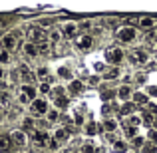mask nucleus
<instances>
[{
  "label": "nucleus",
  "mask_w": 157,
  "mask_h": 153,
  "mask_svg": "<svg viewBox=\"0 0 157 153\" xmlns=\"http://www.w3.org/2000/svg\"><path fill=\"white\" fill-rule=\"evenodd\" d=\"M26 40H28V42H34V44L46 42V40H48V32L44 30L42 26H36V24H32V26L26 28Z\"/></svg>",
  "instance_id": "obj_1"
},
{
  "label": "nucleus",
  "mask_w": 157,
  "mask_h": 153,
  "mask_svg": "<svg viewBox=\"0 0 157 153\" xmlns=\"http://www.w3.org/2000/svg\"><path fill=\"white\" fill-rule=\"evenodd\" d=\"M115 38H117L121 44H131V42H135V38H137V28L135 26H121L117 32H115Z\"/></svg>",
  "instance_id": "obj_2"
},
{
  "label": "nucleus",
  "mask_w": 157,
  "mask_h": 153,
  "mask_svg": "<svg viewBox=\"0 0 157 153\" xmlns=\"http://www.w3.org/2000/svg\"><path fill=\"white\" fill-rule=\"evenodd\" d=\"M104 56H105V64L107 66H119L123 62V58H125V54H123L121 48L113 46V48H107Z\"/></svg>",
  "instance_id": "obj_3"
},
{
  "label": "nucleus",
  "mask_w": 157,
  "mask_h": 153,
  "mask_svg": "<svg viewBox=\"0 0 157 153\" xmlns=\"http://www.w3.org/2000/svg\"><path fill=\"white\" fill-rule=\"evenodd\" d=\"M10 139H12V145L16 147V149H24V147L28 145V141H30V137H28V131H24V129H12L10 133Z\"/></svg>",
  "instance_id": "obj_4"
},
{
  "label": "nucleus",
  "mask_w": 157,
  "mask_h": 153,
  "mask_svg": "<svg viewBox=\"0 0 157 153\" xmlns=\"http://www.w3.org/2000/svg\"><path fill=\"white\" fill-rule=\"evenodd\" d=\"M50 109L52 107H50V103H48L46 98H36V100L32 101V105H30V111L34 115H48Z\"/></svg>",
  "instance_id": "obj_5"
},
{
  "label": "nucleus",
  "mask_w": 157,
  "mask_h": 153,
  "mask_svg": "<svg viewBox=\"0 0 157 153\" xmlns=\"http://www.w3.org/2000/svg\"><path fill=\"white\" fill-rule=\"evenodd\" d=\"M50 137L52 135L48 133V129H44V127H38L36 131H32V141H34V145H48Z\"/></svg>",
  "instance_id": "obj_6"
},
{
  "label": "nucleus",
  "mask_w": 157,
  "mask_h": 153,
  "mask_svg": "<svg viewBox=\"0 0 157 153\" xmlns=\"http://www.w3.org/2000/svg\"><path fill=\"white\" fill-rule=\"evenodd\" d=\"M76 48L80 52H90L94 48V36L92 34H82L80 38H76Z\"/></svg>",
  "instance_id": "obj_7"
},
{
  "label": "nucleus",
  "mask_w": 157,
  "mask_h": 153,
  "mask_svg": "<svg viewBox=\"0 0 157 153\" xmlns=\"http://www.w3.org/2000/svg\"><path fill=\"white\" fill-rule=\"evenodd\" d=\"M52 137H54V139H56V141L62 145V143H68V141H70L72 133H70V129H68L66 125H58L56 129L52 131Z\"/></svg>",
  "instance_id": "obj_8"
},
{
  "label": "nucleus",
  "mask_w": 157,
  "mask_h": 153,
  "mask_svg": "<svg viewBox=\"0 0 157 153\" xmlns=\"http://www.w3.org/2000/svg\"><path fill=\"white\" fill-rule=\"evenodd\" d=\"M0 48H4V50L8 52H14L16 48H18V38H16L14 34H4L2 38H0Z\"/></svg>",
  "instance_id": "obj_9"
},
{
  "label": "nucleus",
  "mask_w": 157,
  "mask_h": 153,
  "mask_svg": "<svg viewBox=\"0 0 157 153\" xmlns=\"http://www.w3.org/2000/svg\"><path fill=\"white\" fill-rule=\"evenodd\" d=\"M127 60H129L133 66H143V64L149 62V54H147L145 50H135L129 58H127Z\"/></svg>",
  "instance_id": "obj_10"
},
{
  "label": "nucleus",
  "mask_w": 157,
  "mask_h": 153,
  "mask_svg": "<svg viewBox=\"0 0 157 153\" xmlns=\"http://www.w3.org/2000/svg\"><path fill=\"white\" fill-rule=\"evenodd\" d=\"M20 48H22V54H24L26 58H30V60H34V58H38V56H40L38 44H34V42H28V40H26V42H24Z\"/></svg>",
  "instance_id": "obj_11"
},
{
  "label": "nucleus",
  "mask_w": 157,
  "mask_h": 153,
  "mask_svg": "<svg viewBox=\"0 0 157 153\" xmlns=\"http://www.w3.org/2000/svg\"><path fill=\"white\" fill-rule=\"evenodd\" d=\"M131 98H133V90H131V86L129 84H121L117 88V100L121 103H125V101H131Z\"/></svg>",
  "instance_id": "obj_12"
},
{
  "label": "nucleus",
  "mask_w": 157,
  "mask_h": 153,
  "mask_svg": "<svg viewBox=\"0 0 157 153\" xmlns=\"http://www.w3.org/2000/svg\"><path fill=\"white\" fill-rule=\"evenodd\" d=\"M60 28L66 38H76V34L80 32V24H76V22H64Z\"/></svg>",
  "instance_id": "obj_13"
},
{
  "label": "nucleus",
  "mask_w": 157,
  "mask_h": 153,
  "mask_svg": "<svg viewBox=\"0 0 157 153\" xmlns=\"http://www.w3.org/2000/svg\"><path fill=\"white\" fill-rule=\"evenodd\" d=\"M155 26H157L155 18H139L137 20V30H141V32H151Z\"/></svg>",
  "instance_id": "obj_14"
},
{
  "label": "nucleus",
  "mask_w": 157,
  "mask_h": 153,
  "mask_svg": "<svg viewBox=\"0 0 157 153\" xmlns=\"http://www.w3.org/2000/svg\"><path fill=\"white\" fill-rule=\"evenodd\" d=\"M20 92H24L32 101H34L36 98H40L38 96V94H40L38 92V86H34V84H20Z\"/></svg>",
  "instance_id": "obj_15"
},
{
  "label": "nucleus",
  "mask_w": 157,
  "mask_h": 153,
  "mask_svg": "<svg viewBox=\"0 0 157 153\" xmlns=\"http://www.w3.org/2000/svg\"><path fill=\"white\" fill-rule=\"evenodd\" d=\"M101 125H104L105 133H115V131H117V127H119V121L115 117H105Z\"/></svg>",
  "instance_id": "obj_16"
},
{
  "label": "nucleus",
  "mask_w": 157,
  "mask_h": 153,
  "mask_svg": "<svg viewBox=\"0 0 157 153\" xmlns=\"http://www.w3.org/2000/svg\"><path fill=\"white\" fill-rule=\"evenodd\" d=\"M62 38H66L64 32H62V28H52V30L48 32V40H50V44H60Z\"/></svg>",
  "instance_id": "obj_17"
},
{
  "label": "nucleus",
  "mask_w": 157,
  "mask_h": 153,
  "mask_svg": "<svg viewBox=\"0 0 157 153\" xmlns=\"http://www.w3.org/2000/svg\"><path fill=\"white\" fill-rule=\"evenodd\" d=\"M119 74H121L119 66H107V70L101 74V78L104 80H115V78H119Z\"/></svg>",
  "instance_id": "obj_18"
},
{
  "label": "nucleus",
  "mask_w": 157,
  "mask_h": 153,
  "mask_svg": "<svg viewBox=\"0 0 157 153\" xmlns=\"http://www.w3.org/2000/svg\"><path fill=\"white\" fill-rule=\"evenodd\" d=\"M86 86H84V82L82 80H72V82H68V92L72 94V96H78V94L84 90Z\"/></svg>",
  "instance_id": "obj_19"
},
{
  "label": "nucleus",
  "mask_w": 157,
  "mask_h": 153,
  "mask_svg": "<svg viewBox=\"0 0 157 153\" xmlns=\"http://www.w3.org/2000/svg\"><path fill=\"white\" fill-rule=\"evenodd\" d=\"M131 113H135V103H133V101L121 103V107H119V115H123V117H129Z\"/></svg>",
  "instance_id": "obj_20"
},
{
  "label": "nucleus",
  "mask_w": 157,
  "mask_h": 153,
  "mask_svg": "<svg viewBox=\"0 0 157 153\" xmlns=\"http://www.w3.org/2000/svg\"><path fill=\"white\" fill-rule=\"evenodd\" d=\"M58 78H60V80H66V82L76 80V78H74V74H72V70H70V68H66V66L58 68Z\"/></svg>",
  "instance_id": "obj_21"
},
{
  "label": "nucleus",
  "mask_w": 157,
  "mask_h": 153,
  "mask_svg": "<svg viewBox=\"0 0 157 153\" xmlns=\"http://www.w3.org/2000/svg\"><path fill=\"white\" fill-rule=\"evenodd\" d=\"M131 101H133V103H143V105H147V103H149V96H147L145 92H133V98H131Z\"/></svg>",
  "instance_id": "obj_22"
},
{
  "label": "nucleus",
  "mask_w": 157,
  "mask_h": 153,
  "mask_svg": "<svg viewBox=\"0 0 157 153\" xmlns=\"http://www.w3.org/2000/svg\"><path fill=\"white\" fill-rule=\"evenodd\" d=\"M22 129H24V131H30V133H32V131L38 129V125H36V121H34L32 117H24V119H22Z\"/></svg>",
  "instance_id": "obj_23"
},
{
  "label": "nucleus",
  "mask_w": 157,
  "mask_h": 153,
  "mask_svg": "<svg viewBox=\"0 0 157 153\" xmlns=\"http://www.w3.org/2000/svg\"><path fill=\"white\" fill-rule=\"evenodd\" d=\"M36 76L42 82H48L50 80V70H48V66H38V68H36Z\"/></svg>",
  "instance_id": "obj_24"
},
{
  "label": "nucleus",
  "mask_w": 157,
  "mask_h": 153,
  "mask_svg": "<svg viewBox=\"0 0 157 153\" xmlns=\"http://www.w3.org/2000/svg\"><path fill=\"white\" fill-rule=\"evenodd\" d=\"M143 123V117L141 115H137V113H131L129 117H125V125H135V127H139Z\"/></svg>",
  "instance_id": "obj_25"
},
{
  "label": "nucleus",
  "mask_w": 157,
  "mask_h": 153,
  "mask_svg": "<svg viewBox=\"0 0 157 153\" xmlns=\"http://www.w3.org/2000/svg\"><path fill=\"white\" fill-rule=\"evenodd\" d=\"M10 105V94L8 90H0V109H6Z\"/></svg>",
  "instance_id": "obj_26"
},
{
  "label": "nucleus",
  "mask_w": 157,
  "mask_h": 153,
  "mask_svg": "<svg viewBox=\"0 0 157 153\" xmlns=\"http://www.w3.org/2000/svg\"><path fill=\"white\" fill-rule=\"evenodd\" d=\"M10 147H12V139H10V135H0V151H10Z\"/></svg>",
  "instance_id": "obj_27"
},
{
  "label": "nucleus",
  "mask_w": 157,
  "mask_h": 153,
  "mask_svg": "<svg viewBox=\"0 0 157 153\" xmlns=\"http://www.w3.org/2000/svg\"><path fill=\"white\" fill-rule=\"evenodd\" d=\"M0 64H2V66L12 64V52H8V50H4V48H0Z\"/></svg>",
  "instance_id": "obj_28"
},
{
  "label": "nucleus",
  "mask_w": 157,
  "mask_h": 153,
  "mask_svg": "<svg viewBox=\"0 0 157 153\" xmlns=\"http://www.w3.org/2000/svg\"><path fill=\"white\" fill-rule=\"evenodd\" d=\"M113 111H119V107H115V103H109V101H105L104 103V107H101V113L105 115V117H109Z\"/></svg>",
  "instance_id": "obj_29"
},
{
  "label": "nucleus",
  "mask_w": 157,
  "mask_h": 153,
  "mask_svg": "<svg viewBox=\"0 0 157 153\" xmlns=\"http://www.w3.org/2000/svg\"><path fill=\"white\" fill-rule=\"evenodd\" d=\"M127 143L123 141V139H117V141L113 143V153H127Z\"/></svg>",
  "instance_id": "obj_30"
},
{
  "label": "nucleus",
  "mask_w": 157,
  "mask_h": 153,
  "mask_svg": "<svg viewBox=\"0 0 157 153\" xmlns=\"http://www.w3.org/2000/svg\"><path fill=\"white\" fill-rule=\"evenodd\" d=\"M100 98H101V101H109L113 98H117V90H104L100 94Z\"/></svg>",
  "instance_id": "obj_31"
},
{
  "label": "nucleus",
  "mask_w": 157,
  "mask_h": 153,
  "mask_svg": "<svg viewBox=\"0 0 157 153\" xmlns=\"http://www.w3.org/2000/svg\"><path fill=\"white\" fill-rule=\"evenodd\" d=\"M54 103H56L58 109H66V107L70 105V100L66 96H60V98H54Z\"/></svg>",
  "instance_id": "obj_32"
},
{
  "label": "nucleus",
  "mask_w": 157,
  "mask_h": 153,
  "mask_svg": "<svg viewBox=\"0 0 157 153\" xmlns=\"http://www.w3.org/2000/svg\"><path fill=\"white\" fill-rule=\"evenodd\" d=\"M96 149L98 147L94 145V141H84L80 147V153H96Z\"/></svg>",
  "instance_id": "obj_33"
},
{
  "label": "nucleus",
  "mask_w": 157,
  "mask_h": 153,
  "mask_svg": "<svg viewBox=\"0 0 157 153\" xmlns=\"http://www.w3.org/2000/svg\"><path fill=\"white\" fill-rule=\"evenodd\" d=\"M46 117H48V121H50V123H58V121H60V109H58V107H54V109L48 111Z\"/></svg>",
  "instance_id": "obj_34"
},
{
  "label": "nucleus",
  "mask_w": 157,
  "mask_h": 153,
  "mask_svg": "<svg viewBox=\"0 0 157 153\" xmlns=\"http://www.w3.org/2000/svg\"><path fill=\"white\" fill-rule=\"evenodd\" d=\"M84 131H86V133L90 135V137H94V135L98 133V125H96L94 121H88V123L84 125Z\"/></svg>",
  "instance_id": "obj_35"
},
{
  "label": "nucleus",
  "mask_w": 157,
  "mask_h": 153,
  "mask_svg": "<svg viewBox=\"0 0 157 153\" xmlns=\"http://www.w3.org/2000/svg\"><path fill=\"white\" fill-rule=\"evenodd\" d=\"M38 92H40V96H48V94H52V86H50V82H42V84L38 86Z\"/></svg>",
  "instance_id": "obj_36"
},
{
  "label": "nucleus",
  "mask_w": 157,
  "mask_h": 153,
  "mask_svg": "<svg viewBox=\"0 0 157 153\" xmlns=\"http://www.w3.org/2000/svg\"><path fill=\"white\" fill-rule=\"evenodd\" d=\"M145 137H141V135H137V137H133L131 139V145L135 147V149H143V145H145Z\"/></svg>",
  "instance_id": "obj_37"
},
{
  "label": "nucleus",
  "mask_w": 157,
  "mask_h": 153,
  "mask_svg": "<svg viewBox=\"0 0 157 153\" xmlns=\"http://www.w3.org/2000/svg\"><path fill=\"white\" fill-rule=\"evenodd\" d=\"M141 117H143V121H145L147 123V125H153V121H155V117H157V115H153V113H151V111H143V113H141Z\"/></svg>",
  "instance_id": "obj_38"
},
{
  "label": "nucleus",
  "mask_w": 157,
  "mask_h": 153,
  "mask_svg": "<svg viewBox=\"0 0 157 153\" xmlns=\"http://www.w3.org/2000/svg\"><path fill=\"white\" fill-rule=\"evenodd\" d=\"M125 137L127 139L137 137V127H135V125H125Z\"/></svg>",
  "instance_id": "obj_39"
},
{
  "label": "nucleus",
  "mask_w": 157,
  "mask_h": 153,
  "mask_svg": "<svg viewBox=\"0 0 157 153\" xmlns=\"http://www.w3.org/2000/svg\"><path fill=\"white\" fill-rule=\"evenodd\" d=\"M72 123H76V125H86V121H84V115H82V111H76V113H74V117H72Z\"/></svg>",
  "instance_id": "obj_40"
},
{
  "label": "nucleus",
  "mask_w": 157,
  "mask_h": 153,
  "mask_svg": "<svg viewBox=\"0 0 157 153\" xmlns=\"http://www.w3.org/2000/svg\"><path fill=\"white\" fill-rule=\"evenodd\" d=\"M18 101L22 103V105H32V100H30V98H28L24 92H18Z\"/></svg>",
  "instance_id": "obj_41"
},
{
  "label": "nucleus",
  "mask_w": 157,
  "mask_h": 153,
  "mask_svg": "<svg viewBox=\"0 0 157 153\" xmlns=\"http://www.w3.org/2000/svg\"><path fill=\"white\" fill-rule=\"evenodd\" d=\"M52 96H54V98H60V96H66V90L62 88V86H54V88H52Z\"/></svg>",
  "instance_id": "obj_42"
},
{
  "label": "nucleus",
  "mask_w": 157,
  "mask_h": 153,
  "mask_svg": "<svg viewBox=\"0 0 157 153\" xmlns=\"http://www.w3.org/2000/svg\"><path fill=\"white\" fill-rule=\"evenodd\" d=\"M38 50H40V54H48V52H50V40H46V42H40V44H38Z\"/></svg>",
  "instance_id": "obj_43"
},
{
  "label": "nucleus",
  "mask_w": 157,
  "mask_h": 153,
  "mask_svg": "<svg viewBox=\"0 0 157 153\" xmlns=\"http://www.w3.org/2000/svg\"><path fill=\"white\" fill-rule=\"evenodd\" d=\"M141 151L143 153H157V145H155V143H145Z\"/></svg>",
  "instance_id": "obj_44"
},
{
  "label": "nucleus",
  "mask_w": 157,
  "mask_h": 153,
  "mask_svg": "<svg viewBox=\"0 0 157 153\" xmlns=\"http://www.w3.org/2000/svg\"><path fill=\"white\" fill-rule=\"evenodd\" d=\"M101 80H104L101 76H90V78H88V84H90V86H98Z\"/></svg>",
  "instance_id": "obj_45"
},
{
  "label": "nucleus",
  "mask_w": 157,
  "mask_h": 153,
  "mask_svg": "<svg viewBox=\"0 0 157 153\" xmlns=\"http://www.w3.org/2000/svg\"><path fill=\"white\" fill-rule=\"evenodd\" d=\"M145 94L149 98H157V86H149V88H145Z\"/></svg>",
  "instance_id": "obj_46"
},
{
  "label": "nucleus",
  "mask_w": 157,
  "mask_h": 153,
  "mask_svg": "<svg viewBox=\"0 0 157 153\" xmlns=\"http://www.w3.org/2000/svg\"><path fill=\"white\" fill-rule=\"evenodd\" d=\"M147 135H149V141L157 145V129H155V127H151V129H149V133H147Z\"/></svg>",
  "instance_id": "obj_47"
},
{
  "label": "nucleus",
  "mask_w": 157,
  "mask_h": 153,
  "mask_svg": "<svg viewBox=\"0 0 157 153\" xmlns=\"http://www.w3.org/2000/svg\"><path fill=\"white\" fill-rule=\"evenodd\" d=\"M90 28H92V20H84V22H80V30L82 32L90 30Z\"/></svg>",
  "instance_id": "obj_48"
},
{
  "label": "nucleus",
  "mask_w": 157,
  "mask_h": 153,
  "mask_svg": "<svg viewBox=\"0 0 157 153\" xmlns=\"http://www.w3.org/2000/svg\"><path fill=\"white\" fill-rule=\"evenodd\" d=\"M145 109H147V111H151V113H153V115H157V103L149 101V103H147V105H145Z\"/></svg>",
  "instance_id": "obj_49"
},
{
  "label": "nucleus",
  "mask_w": 157,
  "mask_h": 153,
  "mask_svg": "<svg viewBox=\"0 0 157 153\" xmlns=\"http://www.w3.org/2000/svg\"><path fill=\"white\" fill-rule=\"evenodd\" d=\"M135 80H137V82H139V84H145V82H147V74H143V72H139V74H137V76H135Z\"/></svg>",
  "instance_id": "obj_50"
},
{
  "label": "nucleus",
  "mask_w": 157,
  "mask_h": 153,
  "mask_svg": "<svg viewBox=\"0 0 157 153\" xmlns=\"http://www.w3.org/2000/svg\"><path fill=\"white\" fill-rule=\"evenodd\" d=\"M8 78V72H6V66L0 64V80H6Z\"/></svg>",
  "instance_id": "obj_51"
},
{
  "label": "nucleus",
  "mask_w": 157,
  "mask_h": 153,
  "mask_svg": "<svg viewBox=\"0 0 157 153\" xmlns=\"http://www.w3.org/2000/svg\"><path fill=\"white\" fill-rule=\"evenodd\" d=\"M105 137H107V141H109L111 145H113V143L117 141V135H115V133H105Z\"/></svg>",
  "instance_id": "obj_52"
},
{
  "label": "nucleus",
  "mask_w": 157,
  "mask_h": 153,
  "mask_svg": "<svg viewBox=\"0 0 157 153\" xmlns=\"http://www.w3.org/2000/svg\"><path fill=\"white\" fill-rule=\"evenodd\" d=\"M105 70H107L105 64H96V72H105Z\"/></svg>",
  "instance_id": "obj_53"
},
{
  "label": "nucleus",
  "mask_w": 157,
  "mask_h": 153,
  "mask_svg": "<svg viewBox=\"0 0 157 153\" xmlns=\"http://www.w3.org/2000/svg\"><path fill=\"white\" fill-rule=\"evenodd\" d=\"M58 153H78L76 149H72V147H66V149H60Z\"/></svg>",
  "instance_id": "obj_54"
},
{
  "label": "nucleus",
  "mask_w": 157,
  "mask_h": 153,
  "mask_svg": "<svg viewBox=\"0 0 157 153\" xmlns=\"http://www.w3.org/2000/svg\"><path fill=\"white\" fill-rule=\"evenodd\" d=\"M14 153H28V151H26V149H16Z\"/></svg>",
  "instance_id": "obj_55"
},
{
  "label": "nucleus",
  "mask_w": 157,
  "mask_h": 153,
  "mask_svg": "<svg viewBox=\"0 0 157 153\" xmlns=\"http://www.w3.org/2000/svg\"><path fill=\"white\" fill-rule=\"evenodd\" d=\"M4 26V18H2V16H0V28H2Z\"/></svg>",
  "instance_id": "obj_56"
},
{
  "label": "nucleus",
  "mask_w": 157,
  "mask_h": 153,
  "mask_svg": "<svg viewBox=\"0 0 157 153\" xmlns=\"http://www.w3.org/2000/svg\"><path fill=\"white\" fill-rule=\"evenodd\" d=\"M153 127H155V129H157V117H155V121H153Z\"/></svg>",
  "instance_id": "obj_57"
}]
</instances>
